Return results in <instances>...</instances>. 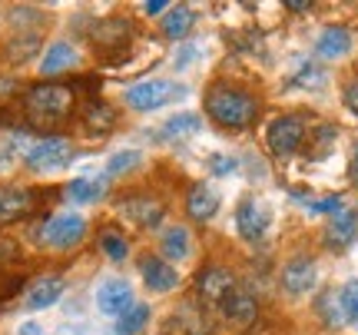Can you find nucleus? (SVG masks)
Wrapping results in <instances>:
<instances>
[{"instance_id": "obj_34", "label": "nucleus", "mask_w": 358, "mask_h": 335, "mask_svg": "<svg viewBox=\"0 0 358 335\" xmlns=\"http://www.w3.org/2000/svg\"><path fill=\"white\" fill-rule=\"evenodd\" d=\"M209 169H213L216 176H232V173L239 169V159H236V156L216 153V156H209Z\"/></svg>"}, {"instance_id": "obj_39", "label": "nucleus", "mask_w": 358, "mask_h": 335, "mask_svg": "<svg viewBox=\"0 0 358 335\" xmlns=\"http://www.w3.org/2000/svg\"><path fill=\"white\" fill-rule=\"evenodd\" d=\"M17 335H43V329H40V322H24L17 329Z\"/></svg>"}, {"instance_id": "obj_36", "label": "nucleus", "mask_w": 358, "mask_h": 335, "mask_svg": "<svg viewBox=\"0 0 358 335\" xmlns=\"http://www.w3.org/2000/svg\"><path fill=\"white\" fill-rule=\"evenodd\" d=\"M345 106H348V110H352V113L358 116V80H355V83H348V87H345Z\"/></svg>"}, {"instance_id": "obj_40", "label": "nucleus", "mask_w": 358, "mask_h": 335, "mask_svg": "<svg viewBox=\"0 0 358 335\" xmlns=\"http://www.w3.org/2000/svg\"><path fill=\"white\" fill-rule=\"evenodd\" d=\"M348 173H352V183L358 186V143H355V150H352V163H348Z\"/></svg>"}, {"instance_id": "obj_16", "label": "nucleus", "mask_w": 358, "mask_h": 335, "mask_svg": "<svg viewBox=\"0 0 358 335\" xmlns=\"http://www.w3.org/2000/svg\"><path fill=\"white\" fill-rule=\"evenodd\" d=\"M60 296H64V279L60 276H43V279H37V283L27 289L24 309L43 312V309H50V306H57Z\"/></svg>"}, {"instance_id": "obj_26", "label": "nucleus", "mask_w": 358, "mask_h": 335, "mask_svg": "<svg viewBox=\"0 0 358 335\" xmlns=\"http://www.w3.org/2000/svg\"><path fill=\"white\" fill-rule=\"evenodd\" d=\"M100 252L110 259V262H123V259L129 256V243L123 239V232L103 229L100 232Z\"/></svg>"}, {"instance_id": "obj_1", "label": "nucleus", "mask_w": 358, "mask_h": 335, "mask_svg": "<svg viewBox=\"0 0 358 335\" xmlns=\"http://www.w3.org/2000/svg\"><path fill=\"white\" fill-rule=\"evenodd\" d=\"M73 106H77V93H73V87H66V83H37V87H30L24 93L27 120L37 123V127L66 120V116L73 113Z\"/></svg>"}, {"instance_id": "obj_17", "label": "nucleus", "mask_w": 358, "mask_h": 335, "mask_svg": "<svg viewBox=\"0 0 358 335\" xmlns=\"http://www.w3.org/2000/svg\"><path fill=\"white\" fill-rule=\"evenodd\" d=\"M222 312H226V319H229V322L249 325L259 315V302H256V296H252L249 289H239V285H236L229 296L222 299Z\"/></svg>"}, {"instance_id": "obj_10", "label": "nucleus", "mask_w": 358, "mask_h": 335, "mask_svg": "<svg viewBox=\"0 0 358 335\" xmlns=\"http://www.w3.org/2000/svg\"><path fill=\"white\" fill-rule=\"evenodd\" d=\"M232 289H236V276L229 269H222V266H209V269L199 272V279H196V292L203 302L209 306H222V299L229 296Z\"/></svg>"}, {"instance_id": "obj_33", "label": "nucleus", "mask_w": 358, "mask_h": 335, "mask_svg": "<svg viewBox=\"0 0 358 335\" xmlns=\"http://www.w3.org/2000/svg\"><path fill=\"white\" fill-rule=\"evenodd\" d=\"M24 289V276H13V272H0V306H7L17 292Z\"/></svg>"}, {"instance_id": "obj_29", "label": "nucleus", "mask_w": 358, "mask_h": 335, "mask_svg": "<svg viewBox=\"0 0 358 335\" xmlns=\"http://www.w3.org/2000/svg\"><path fill=\"white\" fill-rule=\"evenodd\" d=\"M338 306H342L345 322L358 325V279H348V283L338 289Z\"/></svg>"}, {"instance_id": "obj_12", "label": "nucleus", "mask_w": 358, "mask_h": 335, "mask_svg": "<svg viewBox=\"0 0 358 335\" xmlns=\"http://www.w3.org/2000/svg\"><path fill=\"white\" fill-rule=\"evenodd\" d=\"M34 206H37V193H34V190H24V186H3V190H0V226L30 216Z\"/></svg>"}, {"instance_id": "obj_14", "label": "nucleus", "mask_w": 358, "mask_h": 335, "mask_svg": "<svg viewBox=\"0 0 358 335\" xmlns=\"http://www.w3.org/2000/svg\"><path fill=\"white\" fill-rule=\"evenodd\" d=\"M140 272H143V283L150 292H173L179 285V272L169 266L163 256H146L140 262Z\"/></svg>"}, {"instance_id": "obj_15", "label": "nucleus", "mask_w": 358, "mask_h": 335, "mask_svg": "<svg viewBox=\"0 0 358 335\" xmlns=\"http://www.w3.org/2000/svg\"><path fill=\"white\" fill-rule=\"evenodd\" d=\"M120 213H123V220H129L133 226L150 229V226H156V222L163 220L166 206H163L159 199H153V196H133V199H127V203L120 206Z\"/></svg>"}, {"instance_id": "obj_24", "label": "nucleus", "mask_w": 358, "mask_h": 335, "mask_svg": "<svg viewBox=\"0 0 358 335\" xmlns=\"http://www.w3.org/2000/svg\"><path fill=\"white\" fill-rule=\"evenodd\" d=\"M192 24H196V10L179 3V7H169V13L163 17V34L169 40H182L192 30Z\"/></svg>"}, {"instance_id": "obj_37", "label": "nucleus", "mask_w": 358, "mask_h": 335, "mask_svg": "<svg viewBox=\"0 0 358 335\" xmlns=\"http://www.w3.org/2000/svg\"><path fill=\"white\" fill-rule=\"evenodd\" d=\"M17 256V245L10 243V239H0V266L7 262V259H13Z\"/></svg>"}, {"instance_id": "obj_7", "label": "nucleus", "mask_w": 358, "mask_h": 335, "mask_svg": "<svg viewBox=\"0 0 358 335\" xmlns=\"http://www.w3.org/2000/svg\"><path fill=\"white\" fill-rule=\"evenodd\" d=\"M306 140V123L299 116H279L272 120L266 129V146L272 150V156H292Z\"/></svg>"}, {"instance_id": "obj_6", "label": "nucleus", "mask_w": 358, "mask_h": 335, "mask_svg": "<svg viewBox=\"0 0 358 335\" xmlns=\"http://www.w3.org/2000/svg\"><path fill=\"white\" fill-rule=\"evenodd\" d=\"M93 50L100 53V57H116V53H123L129 47V40H133V24L123 20V17H106L100 24L93 27Z\"/></svg>"}, {"instance_id": "obj_3", "label": "nucleus", "mask_w": 358, "mask_h": 335, "mask_svg": "<svg viewBox=\"0 0 358 335\" xmlns=\"http://www.w3.org/2000/svg\"><path fill=\"white\" fill-rule=\"evenodd\" d=\"M73 156H77V150L70 146V140H64V136H43V140L27 143L24 163L34 173H57V169L70 166Z\"/></svg>"}, {"instance_id": "obj_28", "label": "nucleus", "mask_w": 358, "mask_h": 335, "mask_svg": "<svg viewBox=\"0 0 358 335\" xmlns=\"http://www.w3.org/2000/svg\"><path fill=\"white\" fill-rule=\"evenodd\" d=\"M143 163V153L140 150H120V153H113L110 159H106V180H113V176H120V173H129L133 166H140Z\"/></svg>"}, {"instance_id": "obj_32", "label": "nucleus", "mask_w": 358, "mask_h": 335, "mask_svg": "<svg viewBox=\"0 0 358 335\" xmlns=\"http://www.w3.org/2000/svg\"><path fill=\"white\" fill-rule=\"evenodd\" d=\"M335 136H338V133H335L332 127H322L319 133H315V140H312V146H315V150H312V159H322V156H329L332 153V146H335Z\"/></svg>"}, {"instance_id": "obj_11", "label": "nucleus", "mask_w": 358, "mask_h": 335, "mask_svg": "<svg viewBox=\"0 0 358 335\" xmlns=\"http://www.w3.org/2000/svg\"><path fill=\"white\" fill-rule=\"evenodd\" d=\"M73 66H80V50L70 43V40H53L47 53L40 57V77H60V73H70Z\"/></svg>"}, {"instance_id": "obj_2", "label": "nucleus", "mask_w": 358, "mask_h": 335, "mask_svg": "<svg viewBox=\"0 0 358 335\" xmlns=\"http://www.w3.org/2000/svg\"><path fill=\"white\" fill-rule=\"evenodd\" d=\"M206 113L209 120H216L222 129H245L259 113L256 97H249L243 90H229V87H216L206 97Z\"/></svg>"}, {"instance_id": "obj_27", "label": "nucleus", "mask_w": 358, "mask_h": 335, "mask_svg": "<svg viewBox=\"0 0 358 335\" xmlns=\"http://www.w3.org/2000/svg\"><path fill=\"white\" fill-rule=\"evenodd\" d=\"M199 129V116L196 113H179V116H169L163 129H159V136L163 140H176V136H189Z\"/></svg>"}, {"instance_id": "obj_21", "label": "nucleus", "mask_w": 358, "mask_h": 335, "mask_svg": "<svg viewBox=\"0 0 358 335\" xmlns=\"http://www.w3.org/2000/svg\"><path fill=\"white\" fill-rule=\"evenodd\" d=\"M159 252L166 262H182V259H189L192 252V239H189V229L186 226H173V229L163 232V239H159Z\"/></svg>"}, {"instance_id": "obj_9", "label": "nucleus", "mask_w": 358, "mask_h": 335, "mask_svg": "<svg viewBox=\"0 0 358 335\" xmlns=\"http://www.w3.org/2000/svg\"><path fill=\"white\" fill-rule=\"evenodd\" d=\"M236 226H239V236L245 243H259L268 229V206L256 196H245L236 209Z\"/></svg>"}, {"instance_id": "obj_31", "label": "nucleus", "mask_w": 358, "mask_h": 335, "mask_svg": "<svg viewBox=\"0 0 358 335\" xmlns=\"http://www.w3.org/2000/svg\"><path fill=\"white\" fill-rule=\"evenodd\" d=\"M319 312L325 315L329 325H345V315H342V306H338V292H335V289H329V292L319 299Z\"/></svg>"}, {"instance_id": "obj_22", "label": "nucleus", "mask_w": 358, "mask_h": 335, "mask_svg": "<svg viewBox=\"0 0 358 335\" xmlns=\"http://www.w3.org/2000/svg\"><path fill=\"white\" fill-rule=\"evenodd\" d=\"M186 209H189V216L192 220H213L216 216V209H219V196L216 190H209L206 183H196L189 190V199H186Z\"/></svg>"}, {"instance_id": "obj_38", "label": "nucleus", "mask_w": 358, "mask_h": 335, "mask_svg": "<svg viewBox=\"0 0 358 335\" xmlns=\"http://www.w3.org/2000/svg\"><path fill=\"white\" fill-rule=\"evenodd\" d=\"M143 10H146V13H159V10H169V3H166V0H146V3H143Z\"/></svg>"}, {"instance_id": "obj_19", "label": "nucleus", "mask_w": 358, "mask_h": 335, "mask_svg": "<svg viewBox=\"0 0 358 335\" xmlns=\"http://www.w3.org/2000/svg\"><path fill=\"white\" fill-rule=\"evenodd\" d=\"M348 50H352V34L345 27H325L315 40V53L322 60H342Z\"/></svg>"}, {"instance_id": "obj_30", "label": "nucleus", "mask_w": 358, "mask_h": 335, "mask_svg": "<svg viewBox=\"0 0 358 335\" xmlns=\"http://www.w3.org/2000/svg\"><path fill=\"white\" fill-rule=\"evenodd\" d=\"M83 120H87V129H90V133H106V129L113 127L116 113L106 104H93V106H87Z\"/></svg>"}, {"instance_id": "obj_25", "label": "nucleus", "mask_w": 358, "mask_h": 335, "mask_svg": "<svg viewBox=\"0 0 358 335\" xmlns=\"http://www.w3.org/2000/svg\"><path fill=\"white\" fill-rule=\"evenodd\" d=\"M150 306H143V302H136L129 312H123L120 319H116V325H113V332L116 335H140L143 329H146V322H150Z\"/></svg>"}, {"instance_id": "obj_23", "label": "nucleus", "mask_w": 358, "mask_h": 335, "mask_svg": "<svg viewBox=\"0 0 358 335\" xmlns=\"http://www.w3.org/2000/svg\"><path fill=\"white\" fill-rule=\"evenodd\" d=\"M37 50H40V34L37 30H27V34H17V37L7 40L3 60H7V64H27V60H34Z\"/></svg>"}, {"instance_id": "obj_35", "label": "nucleus", "mask_w": 358, "mask_h": 335, "mask_svg": "<svg viewBox=\"0 0 358 335\" xmlns=\"http://www.w3.org/2000/svg\"><path fill=\"white\" fill-rule=\"evenodd\" d=\"M312 213H329V216H335V213H342V196H325V199H319V203H312Z\"/></svg>"}, {"instance_id": "obj_42", "label": "nucleus", "mask_w": 358, "mask_h": 335, "mask_svg": "<svg viewBox=\"0 0 358 335\" xmlns=\"http://www.w3.org/2000/svg\"><path fill=\"white\" fill-rule=\"evenodd\" d=\"M355 220H358V209H355Z\"/></svg>"}, {"instance_id": "obj_8", "label": "nucleus", "mask_w": 358, "mask_h": 335, "mask_svg": "<svg viewBox=\"0 0 358 335\" xmlns=\"http://www.w3.org/2000/svg\"><path fill=\"white\" fill-rule=\"evenodd\" d=\"M133 306H136V299H133V285L127 279H106V283H100V289H96V309L103 315L120 319Z\"/></svg>"}, {"instance_id": "obj_41", "label": "nucleus", "mask_w": 358, "mask_h": 335, "mask_svg": "<svg viewBox=\"0 0 358 335\" xmlns=\"http://www.w3.org/2000/svg\"><path fill=\"white\" fill-rule=\"evenodd\" d=\"M285 7H289V10H312L308 0H285Z\"/></svg>"}, {"instance_id": "obj_5", "label": "nucleus", "mask_w": 358, "mask_h": 335, "mask_svg": "<svg viewBox=\"0 0 358 335\" xmlns=\"http://www.w3.org/2000/svg\"><path fill=\"white\" fill-rule=\"evenodd\" d=\"M87 236V220L80 213H53L50 220L40 226V243L47 249H73Z\"/></svg>"}, {"instance_id": "obj_18", "label": "nucleus", "mask_w": 358, "mask_h": 335, "mask_svg": "<svg viewBox=\"0 0 358 335\" xmlns=\"http://www.w3.org/2000/svg\"><path fill=\"white\" fill-rule=\"evenodd\" d=\"M358 236V220L355 213H348V209H342V213H335L332 220H329V226H325V245L329 249H348V245L355 243Z\"/></svg>"}, {"instance_id": "obj_20", "label": "nucleus", "mask_w": 358, "mask_h": 335, "mask_svg": "<svg viewBox=\"0 0 358 335\" xmlns=\"http://www.w3.org/2000/svg\"><path fill=\"white\" fill-rule=\"evenodd\" d=\"M106 186H110L106 176H77V180H70V186H66V199L80 203V206L100 203L103 196H106Z\"/></svg>"}, {"instance_id": "obj_4", "label": "nucleus", "mask_w": 358, "mask_h": 335, "mask_svg": "<svg viewBox=\"0 0 358 335\" xmlns=\"http://www.w3.org/2000/svg\"><path fill=\"white\" fill-rule=\"evenodd\" d=\"M182 93H186V87H176L169 80H140V83H133V87L123 90V104L129 110H136V113H150V110L166 106L169 100H176Z\"/></svg>"}, {"instance_id": "obj_13", "label": "nucleus", "mask_w": 358, "mask_h": 335, "mask_svg": "<svg viewBox=\"0 0 358 335\" xmlns=\"http://www.w3.org/2000/svg\"><path fill=\"white\" fill-rule=\"evenodd\" d=\"M315 279H319V266L306 256L292 259V262L282 269V289H285L289 296H306L308 289L315 285Z\"/></svg>"}]
</instances>
